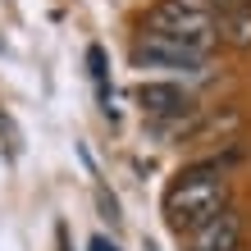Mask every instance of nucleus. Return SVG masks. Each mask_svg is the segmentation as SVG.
Segmentation results:
<instances>
[{
  "label": "nucleus",
  "instance_id": "nucleus-1",
  "mask_svg": "<svg viewBox=\"0 0 251 251\" xmlns=\"http://www.w3.org/2000/svg\"><path fill=\"white\" fill-rule=\"evenodd\" d=\"M224 205H228V178H224L219 165H192L165 192V215H169V224L178 233L197 228L201 219H210L215 210H224Z\"/></svg>",
  "mask_w": 251,
  "mask_h": 251
},
{
  "label": "nucleus",
  "instance_id": "nucleus-2",
  "mask_svg": "<svg viewBox=\"0 0 251 251\" xmlns=\"http://www.w3.org/2000/svg\"><path fill=\"white\" fill-rule=\"evenodd\" d=\"M146 32L151 37H165L174 46H187L197 55H210V46L219 41V27H215V9L197 5V0H160V5L146 9Z\"/></svg>",
  "mask_w": 251,
  "mask_h": 251
},
{
  "label": "nucleus",
  "instance_id": "nucleus-3",
  "mask_svg": "<svg viewBox=\"0 0 251 251\" xmlns=\"http://www.w3.org/2000/svg\"><path fill=\"white\" fill-rule=\"evenodd\" d=\"M132 64H137V69H160V73H187V78H201V73H205V55L146 32V37L132 41Z\"/></svg>",
  "mask_w": 251,
  "mask_h": 251
},
{
  "label": "nucleus",
  "instance_id": "nucleus-4",
  "mask_svg": "<svg viewBox=\"0 0 251 251\" xmlns=\"http://www.w3.org/2000/svg\"><path fill=\"white\" fill-rule=\"evenodd\" d=\"M242 215L224 205L210 219H201L197 228H187V251H242Z\"/></svg>",
  "mask_w": 251,
  "mask_h": 251
},
{
  "label": "nucleus",
  "instance_id": "nucleus-5",
  "mask_svg": "<svg viewBox=\"0 0 251 251\" xmlns=\"http://www.w3.org/2000/svg\"><path fill=\"white\" fill-rule=\"evenodd\" d=\"M132 100L146 110V114H187L192 110V96L183 92L178 82H137V92H132Z\"/></svg>",
  "mask_w": 251,
  "mask_h": 251
},
{
  "label": "nucleus",
  "instance_id": "nucleus-6",
  "mask_svg": "<svg viewBox=\"0 0 251 251\" xmlns=\"http://www.w3.org/2000/svg\"><path fill=\"white\" fill-rule=\"evenodd\" d=\"M215 27H219V41L224 46H233V50H251V5H242V9H224L215 19Z\"/></svg>",
  "mask_w": 251,
  "mask_h": 251
},
{
  "label": "nucleus",
  "instance_id": "nucleus-7",
  "mask_svg": "<svg viewBox=\"0 0 251 251\" xmlns=\"http://www.w3.org/2000/svg\"><path fill=\"white\" fill-rule=\"evenodd\" d=\"M87 69H92V82H96V96H100V105H105V114H110V64H105V50L100 46H92L87 50Z\"/></svg>",
  "mask_w": 251,
  "mask_h": 251
},
{
  "label": "nucleus",
  "instance_id": "nucleus-8",
  "mask_svg": "<svg viewBox=\"0 0 251 251\" xmlns=\"http://www.w3.org/2000/svg\"><path fill=\"white\" fill-rule=\"evenodd\" d=\"M96 201H100V210H105V219H110V224H119V201H114L110 192H96Z\"/></svg>",
  "mask_w": 251,
  "mask_h": 251
},
{
  "label": "nucleus",
  "instance_id": "nucleus-9",
  "mask_svg": "<svg viewBox=\"0 0 251 251\" xmlns=\"http://www.w3.org/2000/svg\"><path fill=\"white\" fill-rule=\"evenodd\" d=\"M197 5H205V9H215V5H219V9H242L247 0H197Z\"/></svg>",
  "mask_w": 251,
  "mask_h": 251
},
{
  "label": "nucleus",
  "instance_id": "nucleus-10",
  "mask_svg": "<svg viewBox=\"0 0 251 251\" xmlns=\"http://www.w3.org/2000/svg\"><path fill=\"white\" fill-rule=\"evenodd\" d=\"M92 251H119L114 242H105V238H92Z\"/></svg>",
  "mask_w": 251,
  "mask_h": 251
},
{
  "label": "nucleus",
  "instance_id": "nucleus-11",
  "mask_svg": "<svg viewBox=\"0 0 251 251\" xmlns=\"http://www.w3.org/2000/svg\"><path fill=\"white\" fill-rule=\"evenodd\" d=\"M60 251H69V233L64 228H60Z\"/></svg>",
  "mask_w": 251,
  "mask_h": 251
}]
</instances>
